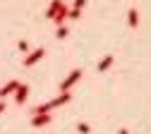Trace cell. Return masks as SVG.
Masks as SVG:
<instances>
[{
    "mask_svg": "<svg viewBox=\"0 0 151 134\" xmlns=\"http://www.w3.org/2000/svg\"><path fill=\"white\" fill-rule=\"evenodd\" d=\"M79 79H82V70H72V72L65 77V79H63V84L58 86V89H60V93H70V89L77 84Z\"/></svg>",
    "mask_w": 151,
    "mask_h": 134,
    "instance_id": "obj_1",
    "label": "cell"
},
{
    "mask_svg": "<svg viewBox=\"0 0 151 134\" xmlns=\"http://www.w3.org/2000/svg\"><path fill=\"white\" fill-rule=\"evenodd\" d=\"M43 55H46V48H36L34 53H29V57L24 60V67H31V65H36V62H39Z\"/></svg>",
    "mask_w": 151,
    "mask_h": 134,
    "instance_id": "obj_2",
    "label": "cell"
},
{
    "mask_svg": "<svg viewBox=\"0 0 151 134\" xmlns=\"http://www.w3.org/2000/svg\"><path fill=\"white\" fill-rule=\"evenodd\" d=\"M27 98H29V84H19V89L14 91V101L22 105V103H24Z\"/></svg>",
    "mask_w": 151,
    "mask_h": 134,
    "instance_id": "obj_3",
    "label": "cell"
},
{
    "mask_svg": "<svg viewBox=\"0 0 151 134\" xmlns=\"http://www.w3.org/2000/svg\"><path fill=\"white\" fill-rule=\"evenodd\" d=\"M50 125V113L48 115H31V127H46Z\"/></svg>",
    "mask_w": 151,
    "mask_h": 134,
    "instance_id": "obj_4",
    "label": "cell"
},
{
    "mask_svg": "<svg viewBox=\"0 0 151 134\" xmlns=\"http://www.w3.org/2000/svg\"><path fill=\"white\" fill-rule=\"evenodd\" d=\"M60 7H63V0H50V5H48V10H46V17H48V19H55V14L60 12Z\"/></svg>",
    "mask_w": 151,
    "mask_h": 134,
    "instance_id": "obj_5",
    "label": "cell"
},
{
    "mask_svg": "<svg viewBox=\"0 0 151 134\" xmlns=\"http://www.w3.org/2000/svg\"><path fill=\"white\" fill-rule=\"evenodd\" d=\"M17 89H19V82L17 79H12V82H7L3 89H0V98H5V96H10V93H14Z\"/></svg>",
    "mask_w": 151,
    "mask_h": 134,
    "instance_id": "obj_6",
    "label": "cell"
},
{
    "mask_svg": "<svg viewBox=\"0 0 151 134\" xmlns=\"http://www.w3.org/2000/svg\"><path fill=\"white\" fill-rule=\"evenodd\" d=\"M127 24H129L132 29H137V24H139V12H137L134 7H132V10L127 12Z\"/></svg>",
    "mask_w": 151,
    "mask_h": 134,
    "instance_id": "obj_7",
    "label": "cell"
},
{
    "mask_svg": "<svg viewBox=\"0 0 151 134\" xmlns=\"http://www.w3.org/2000/svg\"><path fill=\"white\" fill-rule=\"evenodd\" d=\"M67 12H70V10H67V7L63 5V7H60V12L55 14V19H53V22L58 24V27H63V22H65V19H67Z\"/></svg>",
    "mask_w": 151,
    "mask_h": 134,
    "instance_id": "obj_8",
    "label": "cell"
},
{
    "mask_svg": "<svg viewBox=\"0 0 151 134\" xmlns=\"http://www.w3.org/2000/svg\"><path fill=\"white\" fill-rule=\"evenodd\" d=\"M113 60H115V57H113V55H106L103 60L99 62V67H96V70H99V72H106V70H108V67L113 65Z\"/></svg>",
    "mask_w": 151,
    "mask_h": 134,
    "instance_id": "obj_9",
    "label": "cell"
},
{
    "mask_svg": "<svg viewBox=\"0 0 151 134\" xmlns=\"http://www.w3.org/2000/svg\"><path fill=\"white\" fill-rule=\"evenodd\" d=\"M67 34H70V29H67V27H58V29H55V36H58V38H65Z\"/></svg>",
    "mask_w": 151,
    "mask_h": 134,
    "instance_id": "obj_10",
    "label": "cell"
},
{
    "mask_svg": "<svg viewBox=\"0 0 151 134\" xmlns=\"http://www.w3.org/2000/svg\"><path fill=\"white\" fill-rule=\"evenodd\" d=\"M77 132H79V134H89V132H91V127H89L86 122H79V125H77Z\"/></svg>",
    "mask_w": 151,
    "mask_h": 134,
    "instance_id": "obj_11",
    "label": "cell"
},
{
    "mask_svg": "<svg viewBox=\"0 0 151 134\" xmlns=\"http://www.w3.org/2000/svg\"><path fill=\"white\" fill-rule=\"evenodd\" d=\"M86 5V0H74V5H72V10H77V12H82V7Z\"/></svg>",
    "mask_w": 151,
    "mask_h": 134,
    "instance_id": "obj_12",
    "label": "cell"
},
{
    "mask_svg": "<svg viewBox=\"0 0 151 134\" xmlns=\"http://www.w3.org/2000/svg\"><path fill=\"white\" fill-rule=\"evenodd\" d=\"M17 48H19L22 53H27V50H29V43H27V41H19V43H17Z\"/></svg>",
    "mask_w": 151,
    "mask_h": 134,
    "instance_id": "obj_13",
    "label": "cell"
},
{
    "mask_svg": "<svg viewBox=\"0 0 151 134\" xmlns=\"http://www.w3.org/2000/svg\"><path fill=\"white\" fill-rule=\"evenodd\" d=\"M79 14H82V12H77V10H70V12H67V17H72V19H79Z\"/></svg>",
    "mask_w": 151,
    "mask_h": 134,
    "instance_id": "obj_14",
    "label": "cell"
},
{
    "mask_svg": "<svg viewBox=\"0 0 151 134\" xmlns=\"http://www.w3.org/2000/svg\"><path fill=\"white\" fill-rule=\"evenodd\" d=\"M3 113H5V103H3V101H0V115H3Z\"/></svg>",
    "mask_w": 151,
    "mask_h": 134,
    "instance_id": "obj_15",
    "label": "cell"
},
{
    "mask_svg": "<svg viewBox=\"0 0 151 134\" xmlns=\"http://www.w3.org/2000/svg\"><path fill=\"white\" fill-rule=\"evenodd\" d=\"M118 134H129V132H127V129H120V132H118Z\"/></svg>",
    "mask_w": 151,
    "mask_h": 134,
    "instance_id": "obj_16",
    "label": "cell"
}]
</instances>
